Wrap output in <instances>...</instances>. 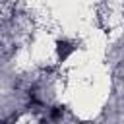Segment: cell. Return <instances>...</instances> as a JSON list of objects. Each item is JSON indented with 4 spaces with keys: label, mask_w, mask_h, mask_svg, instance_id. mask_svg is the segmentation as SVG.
<instances>
[{
    "label": "cell",
    "mask_w": 124,
    "mask_h": 124,
    "mask_svg": "<svg viewBox=\"0 0 124 124\" xmlns=\"http://www.w3.org/2000/svg\"><path fill=\"white\" fill-rule=\"evenodd\" d=\"M60 112H62V107H54V108H52V118H58Z\"/></svg>",
    "instance_id": "2"
},
{
    "label": "cell",
    "mask_w": 124,
    "mask_h": 124,
    "mask_svg": "<svg viewBox=\"0 0 124 124\" xmlns=\"http://www.w3.org/2000/svg\"><path fill=\"white\" fill-rule=\"evenodd\" d=\"M72 48H74V46H72L70 43H58V54H60V58L64 60V58L72 52Z\"/></svg>",
    "instance_id": "1"
}]
</instances>
